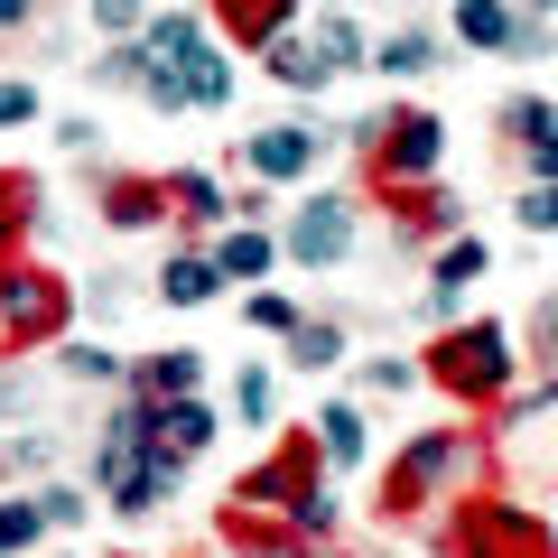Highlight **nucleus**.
<instances>
[{
  "label": "nucleus",
  "instance_id": "ddd939ff",
  "mask_svg": "<svg viewBox=\"0 0 558 558\" xmlns=\"http://www.w3.org/2000/svg\"><path fill=\"white\" fill-rule=\"evenodd\" d=\"M270 260H279V242L260 233V223H233V233L215 242V270H223V279H260Z\"/></svg>",
  "mask_w": 558,
  "mask_h": 558
},
{
  "label": "nucleus",
  "instance_id": "2f4dec72",
  "mask_svg": "<svg viewBox=\"0 0 558 558\" xmlns=\"http://www.w3.org/2000/svg\"><path fill=\"white\" fill-rule=\"evenodd\" d=\"M242 317H252V326H270V336H289V326H299V307H289V299H252Z\"/></svg>",
  "mask_w": 558,
  "mask_h": 558
},
{
  "label": "nucleus",
  "instance_id": "1a4fd4ad",
  "mask_svg": "<svg viewBox=\"0 0 558 558\" xmlns=\"http://www.w3.org/2000/svg\"><path fill=\"white\" fill-rule=\"evenodd\" d=\"M159 65H178V75H186V112H223V102H233V65H223L215 38H196L186 57H159Z\"/></svg>",
  "mask_w": 558,
  "mask_h": 558
},
{
  "label": "nucleus",
  "instance_id": "e433bc0d",
  "mask_svg": "<svg viewBox=\"0 0 558 558\" xmlns=\"http://www.w3.org/2000/svg\"><path fill=\"white\" fill-rule=\"evenodd\" d=\"M549 363H558V317H549Z\"/></svg>",
  "mask_w": 558,
  "mask_h": 558
},
{
  "label": "nucleus",
  "instance_id": "4be33fe9",
  "mask_svg": "<svg viewBox=\"0 0 558 558\" xmlns=\"http://www.w3.org/2000/svg\"><path fill=\"white\" fill-rule=\"evenodd\" d=\"M140 391H149V400H186V391H196V354H186V344H178V354H159L149 373H140Z\"/></svg>",
  "mask_w": 558,
  "mask_h": 558
},
{
  "label": "nucleus",
  "instance_id": "c756f323",
  "mask_svg": "<svg viewBox=\"0 0 558 558\" xmlns=\"http://www.w3.org/2000/svg\"><path fill=\"white\" fill-rule=\"evenodd\" d=\"M233 418H270V373H242L233 381Z\"/></svg>",
  "mask_w": 558,
  "mask_h": 558
},
{
  "label": "nucleus",
  "instance_id": "f3484780",
  "mask_svg": "<svg viewBox=\"0 0 558 558\" xmlns=\"http://www.w3.org/2000/svg\"><path fill=\"white\" fill-rule=\"evenodd\" d=\"M289 363H299V373H326V363H344V336L326 317H299L289 326Z\"/></svg>",
  "mask_w": 558,
  "mask_h": 558
},
{
  "label": "nucleus",
  "instance_id": "9d476101",
  "mask_svg": "<svg viewBox=\"0 0 558 558\" xmlns=\"http://www.w3.org/2000/svg\"><path fill=\"white\" fill-rule=\"evenodd\" d=\"M102 215H112L121 233L159 223V215H168V178H112V186H102Z\"/></svg>",
  "mask_w": 558,
  "mask_h": 558
},
{
  "label": "nucleus",
  "instance_id": "b1692460",
  "mask_svg": "<svg viewBox=\"0 0 558 558\" xmlns=\"http://www.w3.org/2000/svg\"><path fill=\"white\" fill-rule=\"evenodd\" d=\"M270 75H279V84H299V94H307V84H326V65L307 57V38H270Z\"/></svg>",
  "mask_w": 558,
  "mask_h": 558
},
{
  "label": "nucleus",
  "instance_id": "4468645a",
  "mask_svg": "<svg viewBox=\"0 0 558 558\" xmlns=\"http://www.w3.org/2000/svg\"><path fill=\"white\" fill-rule=\"evenodd\" d=\"M299 494H307V457H270L233 484V502H299Z\"/></svg>",
  "mask_w": 558,
  "mask_h": 558
},
{
  "label": "nucleus",
  "instance_id": "c85d7f7f",
  "mask_svg": "<svg viewBox=\"0 0 558 558\" xmlns=\"http://www.w3.org/2000/svg\"><path fill=\"white\" fill-rule=\"evenodd\" d=\"M65 373H75V381H112L121 354H102V344H65Z\"/></svg>",
  "mask_w": 558,
  "mask_h": 558
},
{
  "label": "nucleus",
  "instance_id": "393cba45",
  "mask_svg": "<svg viewBox=\"0 0 558 558\" xmlns=\"http://www.w3.org/2000/svg\"><path fill=\"white\" fill-rule=\"evenodd\" d=\"M233 549H242V558H307L299 539H270V531H252L242 512H233Z\"/></svg>",
  "mask_w": 558,
  "mask_h": 558
},
{
  "label": "nucleus",
  "instance_id": "a878e982",
  "mask_svg": "<svg viewBox=\"0 0 558 558\" xmlns=\"http://www.w3.org/2000/svg\"><path fill=\"white\" fill-rule=\"evenodd\" d=\"M20 121H38V84L10 75V84H0V131H20Z\"/></svg>",
  "mask_w": 558,
  "mask_h": 558
},
{
  "label": "nucleus",
  "instance_id": "6ab92c4d",
  "mask_svg": "<svg viewBox=\"0 0 558 558\" xmlns=\"http://www.w3.org/2000/svg\"><path fill=\"white\" fill-rule=\"evenodd\" d=\"M307 57H317L326 75H336V65H363V38H354V20H336V10H326V20L307 28Z\"/></svg>",
  "mask_w": 558,
  "mask_h": 558
},
{
  "label": "nucleus",
  "instance_id": "7c9ffc66",
  "mask_svg": "<svg viewBox=\"0 0 558 558\" xmlns=\"http://www.w3.org/2000/svg\"><path fill=\"white\" fill-rule=\"evenodd\" d=\"M94 28H112V38H131V28H140V0H94Z\"/></svg>",
  "mask_w": 558,
  "mask_h": 558
},
{
  "label": "nucleus",
  "instance_id": "20e7f679",
  "mask_svg": "<svg viewBox=\"0 0 558 558\" xmlns=\"http://www.w3.org/2000/svg\"><path fill=\"white\" fill-rule=\"evenodd\" d=\"M0 326H10L20 344H47L65 326V289L47 270H0Z\"/></svg>",
  "mask_w": 558,
  "mask_h": 558
},
{
  "label": "nucleus",
  "instance_id": "a211bd4d",
  "mask_svg": "<svg viewBox=\"0 0 558 558\" xmlns=\"http://www.w3.org/2000/svg\"><path fill=\"white\" fill-rule=\"evenodd\" d=\"M373 65L381 75H428V65H438V38H428V28H400V38L373 47Z\"/></svg>",
  "mask_w": 558,
  "mask_h": 558
},
{
  "label": "nucleus",
  "instance_id": "f03ea898",
  "mask_svg": "<svg viewBox=\"0 0 558 558\" xmlns=\"http://www.w3.org/2000/svg\"><path fill=\"white\" fill-rule=\"evenodd\" d=\"M428 373H438L447 391H465V400H494L502 381H512V344H502V326H465V336L438 344Z\"/></svg>",
  "mask_w": 558,
  "mask_h": 558
},
{
  "label": "nucleus",
  "instance_id": "9b49d317",
  "mask_svg": "<svg viewBox=\"0 0 558 558\" xmlns=\"http://www.w3.org/2000/svg\"><path fill=\"white\" fill-rule=\"evenodd\" d=\"M475 279H484V242H475V233H457V242L438 252V289H428V307L447 317V307H457L465 289H475Z\"/></svg>",
  "mask_w": 558,
  "mask_h": 558
},
{
  "label": "nucleus",
  "instance_id": "cd10ccee",
  "mask_svg": "<svg viewBox=\"0 0 558 558\" xmlns=\"http://www.w3.org/2000/svg\"><path fill=\"white\" fill-rule=\"evenodd\" d=\"M512 215H521V233H558V186H531Z\"/></svg>",
  "mask_w": 558,
  "mask_h": 558
},
{
  "label": "nucleus",
  "instance_id": "6e6552de",
  "mask_svg": "<svg viewBox=\"0 0 558 558\" xmlns=\"http://www.w3.org/2000/svg\"><path fill=\"white\" fill-rule=\"evenodd\" d=\"M242 159H252V178H307L317 168V131H299V121H279V131H252L242 140Z\"/></svg>",
  "mask_w": 558,
  "mask_h": 558
},
{
  "label": "nucleus",
  "instance_id": "423d86ee",
  "mask_svg": "<svg viewBox=\"0 0 558 558\" xmlns=\"http://www.w3.org/2000/svg\"><path fill=\"white\" fill-rule=\"evenodd\" d=\"M373 131H381V149H373L381 178H428L438 149H447V131H438L428 112H391V121H373Z\"/></svg>",
  "mask_w": 558,
  "mask_h": 558
},
{
  "label": "nucleus",
  "instance_id": "0eeeda50",
  "mask_svg": "<svg viewBox=\"0 0 558 558\" xmlns=\"http://www.w3.org/2000/svg\"><path fill=\"white\" fill-rule=\"evenodd\" d=\"M457 28L494 57H539V20H521L512 0H457Z\"/></svg>",
  "mask_w": 558,
  "mask_h": 558
},
{
  "label": "nucleus",
  "instance_id": "39448f33",
  "mask_svg": "<svg viewBox=\"0 0 558 558\" xmlns=\"http://www.w3.org/2000/svg\"><path fill=\"white\" fill-rule=\"evenodd\" d=\"M354 252V205L344 196H307L299 223H289V260H307V270H326V260Z\"/></svg>",
  "mask_w": 558,
  "mask_h": 558
},
{
  "label": "nucleus",
  "instance_id": "412c9836",
  "mask_svg": "<svg viewBox=\"0 0 558 558\" xmlns=\"http://www.w3.org/2000/svg\"><path fill=\"white\" fill-rule=\"evenodd\" d=\"M317 438H326V457H336V465H354L363 457V410H354V400H336V410L317 418Z\"/></svg>",
  "mask_w": 558,
  "mask_h": 558
},
{
  "label": "nucleus",
  "instance_id": "2eb2a0df",
  "mask_svg": "<svg viewBox=\"0 0 558 558\" xmlns=\"http://www.w3.org/2000/svg\"><path fill=\"white\" fill-rule=\"evenodd\" d=\"M159 438L178 447V457H196V447H215V410H205L196 391H186V400H159Z\"/></svg>",
  "mask_w": 558,
  "mask_h": 558
},
{
  "label": "nucleus",
  "instance_id": "72a5a7b5",
  "mask_svg": "<svg viewBox=\"0 0 558 558\" xmlns=\"http://www.w3.org/2000/svg\"><path fill=\"white\" fill-rule=\"evenodd\" d=\"M531 168H539V186H558V131H549V140H531Z\"/></svg>",
  "mask_w": 558,
  "mask_h": 558
},
{
  "label": "nucleus",
  "instance_id": "f257e3e1",
  "mask_svg": "<svg viewBox=\"0 0 558 558\" xmlns=\"http://www.w3.org/2000/svg\"><path fill=\"white\" fill-rule=\"evenodd\" d=\"M447 475H465V428H428V438L381 475V512H418V502H438Z\"/></svg>",
  "mask_w": 558,
  "mask_h": 558
},
{
  "label": "nucleus",
  "instance_id": "aec40b11",
  "mask_svg": "<svg viewBox=\"0 0 558 558\" xmlns=\"http://www.w3.org/2000/svg\"><path fill=\"white\" fill-rule=\"evenodd\" d=\"M168 205H178L186 223H223V215H233V205L215 196V178H196V168H178V178H168Z\"/></svg>",
  "mask_w": 558,
  "mask_h": 558
},
{
  "label": "nucleus",
  "instance_id": "dca6fc26",
  "mask_svg": "<svg viewBox=\"0 0 558 558\" xmlns=\"http://www.w3.org/2000/svg\"><path fill=\"white\" fill-rule=\"evenodd\" d=\"M159 289H168V307H205V299L223 289V270H215V260H196V252H186V260H168V270H159Z\"/></svg>",
  "mask_w": 558,
  "mask_h": 558
},
{
  "label": "nucleus",
  "instance_id": "c9c22d12",
  "mask_svg": "<svg viewBox=\"0 0 558 558\" xmlns=\"http://www.w3.org/2000/svg\"><path fill=\"white\" fill-rule=\"evenodd\" d=\"M512 10H521V20H531V10H558V0H512Z\"/></svg>",
  "mask_w": 558,
  "mask_h": 558
},
{
  "label": "nucleus",
  "instance_id": "7ed1b4c3",
  "mask_svg": "<svg viewBox=\"0 0 558 558\" xmlns=\"http://www.w3.org/2000/svg\"><path fill=\"white\" fill-rule=\"evenodd\" d=\"M457 549L465 558H549V531L531 512H512V502H475L457 521Z\"/></svg>",
  "mask_w": 558,
  "mask_h": 558
},
{
  "label": "nucleus",
  "instance_id": "473e14b6",
  "mask_svg": "<svg viewBox=\"0 0 558 558\" xmlns=\"http://www.w3.org/2000/svg\"><path fill=\"white\" fill-rule=\"evenodd\" d=\"M410 381H418V363L391 354V363H373V373H363V391H410Z\"/></svg>",
  "mask_w": 558,
  "mask_h": 558
},
{
  "label": "nucleus",
  "instance_id": "f8f14e48",
  "mask_svg": "<svg viewBox=\"0 0 558 558\" xmlns=\"http://www.w3.org/2000/svg\"><path fill=\"white\" fill-rule=\"evenodd\" d=\"M289 10H299V0H215V20L233 28V38H252V47L289 38Z\"/></svg>",
  "mask_w": 558,
  "mask_h": 558
},
{
  "label": "nucleus",
  "instance_id": "bb28decb",
  "mask_svg": "<svg viewBox=\"0 0 558 558\" xmlns=\"http://www.w3.org/2000/svg\"><path fill=\"white\" fill-rule=\"evenodd\" d=\"M289 521H299L307 539H317V531H336V502H326V484H307V494L289 502Z\"/></svg>",
  "mask_w": 558,
  "mask_h": 558
},
{
  "label": "nucleus",
  "instance_id": "4c0bfd02",
  "mask_svg": "<svg viewBox=\"0 0 558 558\" xmlns=\"http://www.w3.org/2000/svg\"><path fill=\"white\" fill-rule=\"evenodd\" d=\"M549 317H558V307H549Z\"/></svg>",
  "mask_w": 558,
  "mask_h": 558
},
{
  "label": "nucleus",
  "instance_id": "f704fd0d",
  "mask_svg": "<svg viewBox=\"0 0 558 558\" xmlns=\"http://www.w3.org/2000/svg\"><path fill=\"white\" fill-rule=\"evenodd\" d=\"M28 20V0H0V28H20Z\"/></svg>",
  "mask_w": 558,
  "mask_h": 558
},
{
  "label": "nucleus",
  "instance_id": "5701e85b",
  "mask_svg": "<svg viewBox=\"0 0 558 558\" xmlns=\"http://www.w3.org/2000/svg\"><path fill=\"white\" fill-rule=\"evenodd\" d=\"M38 531H47L38 502H0V558H28V549H38Z\"/></svg>",
  "mask_w": 558,
  "mask_h": 558
}]
</instances>
